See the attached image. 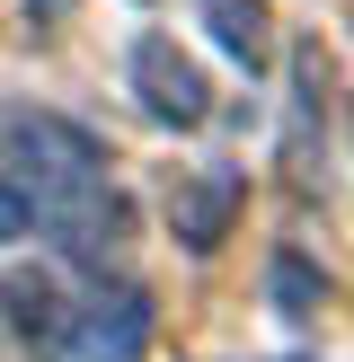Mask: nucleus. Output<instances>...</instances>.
I'll return each instance as SVG.
<instances>
[{"instance_id": "1", "label": "nucleus", "mask_w": 354, "mask_h": 362, "mask_svg": "<svg viewBox=\"0 0 354 362\" xmlns=\"http://www.w3.org/2000/svg\"><path fill=\"white\" fill-rule=\"evenodd\" d=\"M0 204L53 239V265L98 274L133 239V204L106 177V141L53 106L0 98Z\"/></svg>"}, {"instance_id": "2", "label": "nucleus", "mask_w": 354, "mask_h": 362, "mask_svg": "<svg viewBox=\"0 0 354 362\" xmlns=\"http://www.w3.org/2000/svg\"><path fill=\"white\" fill-rule=\"evenodd\" d=\"M142 354H151V292L106 265L62 283V310L35 345V362H142Z\"/></svg>"}, {"instance_id": "3", "label": "nucleus", "mask_w": 354, "mask_h": 362, "mask_svg": "<svg viewBox=\"0 0 354 362\" xmlns=\"http://www.w3.org/2000/svg\"><path fill=\"white\" fill-rule=\"evenodd\" d=\"M124 88H133V106L151 124H169V133H195V124L212 115V88H204V71L177 53V35H133V53H124Z\"/></svg>"}, {"instance_id": "4", "label": "nucleus", "mask_w": 354, "mask_h": 362, "mask_svg": "<svg viewBox=\"0 0 354 362\" xmlns=\"http://www.w3.org/2000/svg\"><path fill=\"white\" fill-rule=\"evenodd\" d=\"M239 204H248L239 168H195L186 186L169 194V230L186 239V257H212V247L230 239V221H239Z\"/></svg>"}, {"instance_id": "5", "label": "nucleus", "mask_w": 354, "mask_h": 362, "mask_svg": "<svg viewBox=\"0 0 354 362\" xmlns=\"http://www.w3.org/2000/svg\"><path fill=\"white\" fill-rule=\"evenodd\" d=\"M195 18H204V35H212V45H222L239 71H266V53H275L266 0H195Z\"/></svg>"}, {"instance_id": "6", "label": "nucleus", "mask_w": 354, "mask_h": 362, "mask_svg": "<svg viewBox=\"0 0 354 362\" xmlns=\"http://www.w3.org/2000/svg\"><path fill=\"white\" fill-rule=\"evenodd\" d=\"M319 292H328V283L301 265V247H283V257H275V310H283V318H310Z\"/></svg>"}, {"instance_id": "7", "label": "nucleus", "mask_w": 354, "mask_h": 362, "mask_svg": "<svg viewBox=\"0 0 354 362\" xmlns=\"http://www.w3.org/2000/svg\"><path fill=\"white\" fill-rule=\"evenodd\" d=\"M18 230H27V221H18V212H9V204H0V247H9V239H18Z\"/></svg>"}]
</instances>
